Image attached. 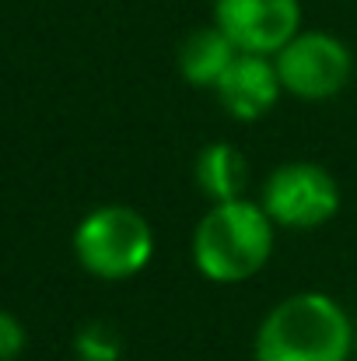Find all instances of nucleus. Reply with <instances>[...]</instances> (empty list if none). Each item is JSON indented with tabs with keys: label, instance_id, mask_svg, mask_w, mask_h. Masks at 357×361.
I'll return each instance as SVG.
<instances>
[{
	"label": "nucleus",
	"instance_id": "1",
	"mask_svg": "<svg viewBox=\"0 0 357 361\" xmlns=\"http://www.w3.org/2000/svg\"><path fill=\"white\" fill-rule=\"evenodd\" d=\"M256 361H347L354 358V323L322 291H298L277 302L256 330Z\"/></svg>",
	"mask_w": 357,
	"mask_h": 361
},
{
	"label": "nucleus",
	"instance_id": "2",
	"mask_svg": "<svg viewBox=\"0 0 357 361\" xmlns=\"http://www.w3.org/2000/svg\"><path fill=\"white\" fill-rule=\"evenodd\" d=\"M273 228L263 204L245 197L214 204L193 232V263L214 284L249 281L273 252Z\"/></svg>",
	"mask_w": 357,
	"mask_h": 361
},
{
	"label": "nucleus",
	"instance_id": "3",
	"mask_svg": "<svg viewBox=\"0 0 357 361\" xmlns=\"http://www.w3.org/2000/svg\"><path fill=\"white\" fill-rule=\"evenodd\" d=\"M74 252L88 274L102 281H126L147 267L154 252V232L140 211L126 204H106L77 225Z\"/></svg>",
	"mask_w": 357,
	"mask_h": 361
},
{
	"label": "nucleus",
	"instance_id": "4",
	"mask_svg": "<svg viewBox=\"0 0 357 361\" xmlns=\"http://www.w3.org/2000/svg\"><path fill=\"white\" fill-rule=\"evenodd\" d=\"M259 204L277 228H319L340 211V186L315 161H287L270 172Z\"/></svg>",
	"mask_w": 357,
	"mask_h": 361
},
{
	"label": "nucleus",
	"instance_id": "5",
	"mask_svg": "<svg viewBox=\"0 0 357 361\" xmlns=\"http://www.w3.org/2000/svg\"><path fill=\"white\" fill-rule=\"evenodd\" d=\"M273 63H277L280 88L308 102L340 95L354 74L351 49L330 32H298L273 56Z\"/></svg>",
	"mask_w": 357,
	"mask_h": 361
},
{
	"label": "nucleus",
	"instance_id": "6",
	"mask_svg": "<svg viewBox=\"0 0 357 361\" xmlns=\"http://www.w3.org/2000/svg\"><path fill=\"white\" fill-rule=\"evenodd\" d=\"M214 25L238 46V53L277 56L301 28L298 0H214Z\"/></svg>",
	"mask_w": 357,
	"mask_h": 361
},
{
	"label": "nucleus",
	"instance_id": "7",
	"mask_svg": "<svg viewBox=\"0 0 357 361\" xmlns=\"http://www.w3.org/2000/svg\"><path fill=\"white\" fill-rule=\"evenodd\" d=\"M214 92L228 116L245 123L259 120L277 106V95H280L277 63L263 53H238L232 67L225 71V78L214 85Z\"/></svg>",
	"mask_w": 357,
	"mask_h": 361
},
{
	"label": "nucleus",
	"instance_id": "8",
	"mask_svg": "<svg viewBox=\"0 0 357 361\" xmlns=\"http://www.w3.org/2000/svg\"><path fill=\"white\" fill-rule=\"evenodd\" d=\"M235 56H238V46L218 25L193 28V32L179 42V74H182L186 85L214 88V85L225 78V71L232 67Z\"/></svg>",
	"mask_w": 357,
	"mask_h": 361
},
{
	"label": "nucleus",
	"instance_id": "9",
	"mask_svg": "<svg viewBox=\"0 0 357 361\" xmlns=\"http://www.w3.org/2000/svg\"><path fill=\"white\" fill-rule=\"evenodd\" d=\"M193 176H196L200 190H203L214 204L242 200L245 190H249V158L238 151L235 144L218 140V144H207V147L196 154Z\"/></svg>",
	"mask_w": 357,
	"mask_h": 361
},
{
	"label": "nucleus",
	"instance_id": "10",
	"mask_svg": "<svg viewBox=\"0 0 357 361\" xmlns=\"http://www.w3.org/2000/svg\"><path fill=\"white\" fill-rule=\"evenodd\" d=\"M74 355L77 361H119L123 355V337L113 323H84L74 337Z\"/></svg>",
	"mask_w": 357,
	"mask_h": 361
},
{
	"label": "nucleus",
	"instance_id": "11",
	"mask_svg": "<svg viewBox=\"0 0 357 361\" xmlns=\"http://www.w3.org/2000/svg\"><path fill=\"white\" fill-rule=\"evenodd\" d=\"M21 351H25V326L11 312H0V361H14Z\"/></svg>",
	"mask_w": 357,
	"mask_h": 361
},
{
	"label": "nucleus",
	"instance_id": "12",
	"mask_svg": "<svg viewBox=\"0 0 357 361\" xmlns=\"http://www.w3.org/2000/svg\"><path fill=\"white\" fill-rule=\"evenodd\" d=\"M354 358H357V323H354Z\"/></svg>",
	"mask_w": 357,
	"mask_h": 361
}]
</instances>
